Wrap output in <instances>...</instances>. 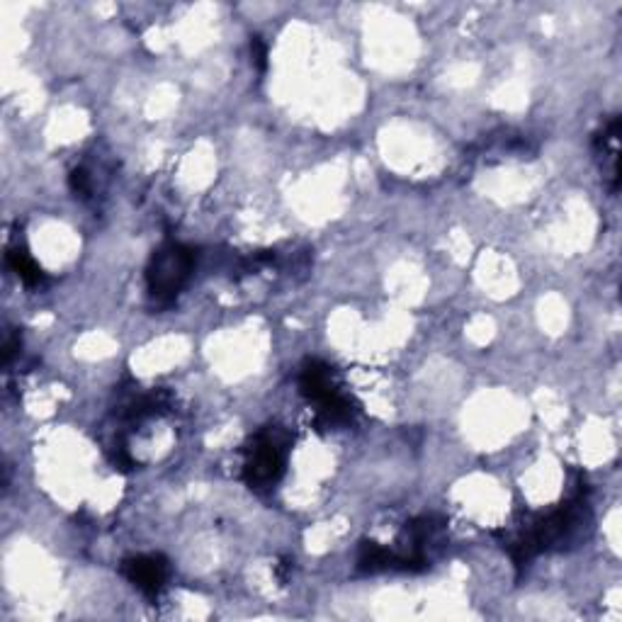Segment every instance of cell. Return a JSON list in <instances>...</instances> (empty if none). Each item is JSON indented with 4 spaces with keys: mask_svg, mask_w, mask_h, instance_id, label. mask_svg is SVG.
<instances>
[{
    "mask_svg": "<svg viewBox=\"0 0 622 622\" xmlns=\"http://www.w3.org/2000/svg\"><path fill=\"white\" fill-rule=\"evenodd\" d=\"M124 576L146 593L149 598H156L163 591L168 579V562L158 554H144V557H132L122 564Z\"/></svg>",
    "mask_w": 622,
    "mask_h": 622,
    "instance_id": "277c9868",
    "label": "cell"
},
{
    "mask_svg": "<svg viewBox=\"0 0 622 622\" xmlns=\"http://www.w3.org/2000/svg\"><path fill=\"white\" fill-rule=\"evenodd\" d=\"M251 49H253V56H256V64L260 66V71L265 69V47H263V42H260V39L256 37L251 42Z\"/></svg>",
    "mask_w": 622,
    "mask_h": 622,
    "instance_id": "ba28073f",
    "label": "cell"
},
{
    "mask_svg": "<svg viewBox=\"0 0 622 622\" xmlns=\"http://www.w3.org/2000/svg\"><path fill=\"white\" fill-rule=\"evenodd\" d=\"M71 190L81 197L90 195V190H93L90 188V175L83 171V168H76V171L71 173Z\"/></svg>",
    "mask_w": 622,
    "mask_h": 622,
    "instance_id": "52a82bcc",
    "label": "cell"
},
{
    "mask_svg": "<svg viewBox=\"0 0 622 622\" xmlns=\"http://www.w3.org/2000/svg\"><path fill=\"white\" fill-rule=\"evenodd\" d=\"M299 387H302L304 397L319 406V418L329 423V426L348 423L353 418L350 399L336 387L329 365L316 363V360L304 365L302 377H299Z\"/></svg>",
    "mask_w": 622,
    "mask_h": 622,
    "instance_id": "3957f363",
    "label": "cell"
},
{
    "mask_svg": "<svg viewBox=\"0 0 622 622\" xmlns=\"http://www.w3.org/2000/svg\"><path fill=\"white\" fill-rule=\"evenodd\" d=\"M618 134H620V120L613 117L603 127V132L596 137V149L603 156V161H608V166L603 168V175L610 180V190H618L620 183V168H618Z\"/></svg>",
    "mask_w": 622,
    "mask_h": 622,
    "instance_id": "5b68a950",
    "label": "cell"
},
{
    "mask_svg": "<svg viewBox=\"0 0 622 622\" xmlns=\"http://www.w3.org/2000/svg\"><path fill=\"white\" fill-rule=\"evenodd\" d=\"M287 448H290V435L277 426L265 428L251 440L246 448V465H243V477L251 484V489H268L277 484V479L285 472Z\"/></svg>",
    "mask_w": 622,
    "mask_h": 622,
    "instance_id": "7a4b0ae2",
    "label": "cell"
},
{
    "mask_svg": "<svg viewBox=\"0 0 622 622\" xmlns=\"http://www.w3.org/2000/svg\"><path fill=\"white\" fill-rule=\"evenodd\" d=\"M8 265L15 270V273H18V277L25 282V285L37 287L39 282L44 280L42 268H39L35 260L27 256V251H20V248H15V251L8 253Z\"/></svg>",
    "mask_w": 622,
    "mask_h": 622,
    "instance_id": "8992f818",
    "label": "cell"
},
{
    "mask_svg": "<svg viewBox=\"0 0 622 622\" xmlns=\"http://www.w3.org/2000/svg\"><path fill=\"white\" fill-rule=\"evenodd\" d=\"M195 270V253L183 243L168 241L151 256L146 268V285L156 302H171V299L185 287Z\"/></svg>",
    "mask_w": 622,
    "mask_h": 622,
    "instance_id": "6da1fadb",
    "label": "cell"
}]
</instances>
